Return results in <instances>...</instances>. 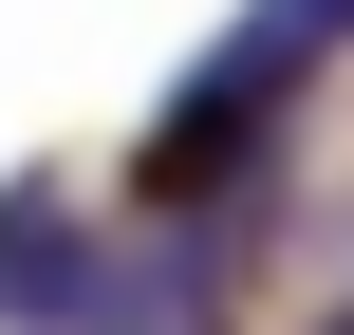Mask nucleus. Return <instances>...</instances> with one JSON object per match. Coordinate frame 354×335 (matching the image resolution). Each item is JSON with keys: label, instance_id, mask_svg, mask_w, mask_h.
<instances>
[{"label": "nucleus", "instance_id": "nucleus-3", "mask_svg": "<svg viewBox=\"0 0 354 335\" xmlns=\"http://www.w3.org/2000/svg\"><path fill=\"white\" fill-rule=\"evenodd\" d=\"M280 19H299V37H317V56H336V37H354V0H280Z\"/></svg>", "mask_w": 354, "mask_h": 335}, {"label": "nucleus", "instance_id": "nucleus-2", "mask_svg": "<svg viewBox=\"0 0 354 335\" xmlns=\"http://www.w3.org/2000/svg\"><path fill=\"white\" fill-rule=\"evenodd\" d=\"M112 317V261L56 186H0V335H93Z\"/></svg>", "mask_w": 354, "mask_h": 335}, {"label": "nucleus", "instance_id": "nucleus-1", "mask_svg": "<svg viewBox=\"0 0 354 335\" xmlns=\"http://www.w3.org/2000/svg\"><path fill=\"white\" fill-rule=\"evenodd\" d=\"M299 75H317V37H299L280 0H261L243 37H205V56H187V93L149 112V205H205V186H243V168L280 149V93H299Z\"/></svg>", "mask_w": 354, "mask_h": 335}]
</instances>
